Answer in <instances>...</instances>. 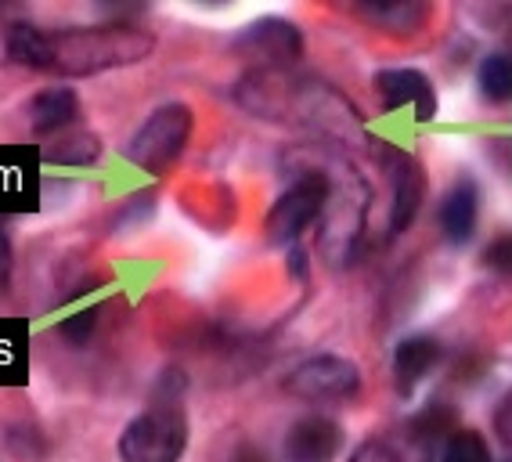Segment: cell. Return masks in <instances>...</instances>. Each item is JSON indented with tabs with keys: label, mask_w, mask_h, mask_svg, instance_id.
Returning <instances> with one entry per match:
<instances>
[{
	"label": "cell",
	"mask_w": 512,
	"mask_h": 462,
	"mask_svg": "<svg viewBox=\"0 0 512 462\" xmlns=\"http://www.w3.org/2000/svg\"><path fill=\"white\" fill-rule=\"evenodd\" d=\"M156 37L134 22H105V26L55 29L15 26L8 33V55L15 65L55 76H98L123 65H138L152 55Z\"/></svg>",
	"instance_id": "6da1fadb"
},
{
	"label": "cell",
	"mask_w": 512,
	"mask_h": 462,
	"mask_svg": "<svg viewBox=\"0 0 512 462\" xmlns=\"http://www.w3.org/2000/svg\"><path fill=\"white\" fill-rule=\"evenodd\" d=\"M238 102L264 120H293L311 123V127L318 123V127H332L343 138L350 130H361L357 112L339 94H332L325 84H314V80H289L285 84L282 73H249L238 84Z\"/></svg>",
	"instance_id": "7a4b0ae2"
},
{
	"label": "cell",
	"mask_w": 512,
	"mask_h": 462,
	"mask_svg": "<svg viewBox=\"0 0 512 462\" xmlns=\"http://www.w3.org/2000/svg\"><path fill=\"white\" fill-rule=\"evenodd\" d=\"M188 448V416L177 401H156L119 434L123 462H181Z\"/></svg>",
	"instance_id": "3957f363"
},
{
	"label": "cell",
	"mask_w": 512,
	"mask_h": 462,
	"mask_svg": "<svg viewBox=\"0 0 512 462\" xmlns=\"http://www.w3.org/2000/svg\"><path fill=\"white\" fill-rule=\"evenodd\" d=\"M332 177L325 170H300L293 185L278 195V203L267 213V239L275 246H293L303 231L318 221L332 203Z\"/></svg>",
	"instance_id": "277c9868"
},
{
	"label": "cell",
	"mask_w": 512,
	"mask_h": 462,
	"mask_svg": "<svg viewBox=\"0 0 512 462\" xmlns=\"http://www.w3.org/2000/svg\"><path fill=\"white\" fill-rule=\"evenodd\" d=\"M195 130V112L181 102H170L156 109L141 123V130L130 138L127 159L145 174H163L170 163L184 152Z\"/></svg>",
	"instance_id": "5b68a950"
},
{
	"label": "cell",
	"mask_w": 512,
	"mask_h": 462,
	"mask_svg": "<svg viewBox=\"0 0 512 462\" xmlns=\"http://www.w3.org/2000/svg\"><path fill=\"white\" fill-rule=\"evenodd\" d=\"M285 390L300 401H347L361 390V372L350 358L318 354L285 376Z\"/></svg>",
	"instance_id": "8992f818"
},
{
	"label": "cell",
	"mask_w": 512,
	"mask_h": 462,
	"mask_svg": "<svg viewBox=\"0 0 512 462\" xmlns=\"http://www.w3.org/2000/svg\"><path fill=\"white\" fill-rule=\"evenodd\" d=\"M235 51L256 65V73H285V65L303 58V37L293 22L260 19L238 33Z\"/></svg>",
	"instance_id": "52a82bcc"
},
{
	"label": "cell",
	"mask_w": 512,
	"mask_h": 462,
	"mask_svg": "<svg viewBox=\"0 0 512 462\" xmlns=\"http://www.w3.org/2000/svg\"><path fill=\"white\" fill-rule=\"evenodd\" d=\"M375 91L386 112L412 109L419 123H430L437 116V94H433L430 76L419 69H383L375 76Z\"/></svg>",
	"instance_id": "ba28073f"
},
{
	"label": "cell",
	"mask_w": 512,
	"mask_h": 462,
	"mask_svg": "<svg viewBox=\"0 0 512 462\" xmlns=\"http://www.w3.org/2000/svg\"><path fill=\"white\" fill-rule=\"evenodd\" d=\"M343 448V430L329 416H307L285 434V462H336Z\"/></svg>",
	"instance_id": "9c48e42d"
},
{
	"label": "cell",
	"mask_w": 512,
	"mask_h": 462,
	"mask_svg": "<svg viewBox=\"0 0 512 462\" xmlns=\"http://www.w3.org/2000/svg\"><path fill=\"white\" fill-rule=\"evenodd\" d=\"M386 174H390V188H394V203H390V235L408 231L415 221V213L422 206V170L408 152H394L386 148Z\"/></svg>",
	"instance_id": "30bf717a"
},
{
	"label": "cell",
	"mask_w": 512,
	"mask_h": 462,
	"mask_svg": "<svg viewBox=\"0 0 512 462\" xmlns=\"http://www.w3.org/2000/svg\"><path fill=\"white\" fill-rule=\"evenodd\" d=\"M476 217H480V192L469 177L455 181L444 195V203H440V228L448 235V242H469L476 231Z\"/></svg>",
	"instance_id": "8fae6325"
},
{
	"label": "cell",
	"mask_w": 512,
	"mask_h": 462,
	"mask_svg": "<svg viewBox=\"0 0 512 462\" xmlns=\"http://www.w3.org/2000/svg\"><path fill=\"white\" fill-rule=\"evenodd\" d=\"M440 361V343L433 336H408L397 343L394 351V376L401 394H412L422 379L430 376L433 365Z\"/></svg>",
	"instance_id": "7c38bea8"
},
{
	"label": "cell",
	"mask_w": 512,
	"mask_h": 462,
	"mask_svg": "<svg viewBox=\"0 0 512 462\" xmlns=\"http://www.w3.org/2000/svg\"><path fill=\"white\" fill-rule=\"evenodd\" d=\"M80 116V98L69 87H47L29 102V127L33 134H58Z\"/></svg>",
	"instance_id": "4fadbf2b"
},
{
	"label": "cell",
	"mask_w": 512,
	"mask_h": 462,
	"mask_svg": "<svg viewBox=\"0 0 512 462\" xmlns=\"http://www.w3.org/2000/svg\"><path fill=\"white\" fill-rule=\"evenodd\" d=\"M357 15L386 33H415L422 22L430 19V4H415V0H379V4H361Z\"/></svg>",
	"instance_id": "5bb4252c"
},
{
	"label": "cell",
	"mask_w": 512,
	"mask_h": 462,
	"mask_svg": "<svg viewBox=\"0 0 512 462\" xmlns=\"http://www.w3.org/2000/svg\"><path fill=\"white\" fill-rule=\"evenodd\" d=\"M98 156H101V145L94 134H69V138L44 148V159L47 163H58V167H91Z\"/></svg>",
	"instance_id": "9a60e30c"
},
{
	"label": "cell",
	"mask_w": 512,
	"mask_h": 462,
	"mask_svg": "<svg viewBox=\"0 0 512 462\" xmlns=\"http://www.w3.org/2000/svg\"><path fill=\"white\" fill-rule=\"evenodd\" d=\"M455 434V416L448 405H430L422 416L412 419V441L415 444H437L440 437Z\"/></svg>",
	"instance_id": "2e32d148"
},
{
	"label": "cell",
	"mask_w": 512,
	"mask_h": 462,
	"mask_svg": "<svg viewBox=\"0 0 512 462\" xmlns=\"http://www.w3.org/2000/svg\"><path fill=\"white\" fill-rule=\"evenodd\" d=\"M480 91H484L487 102H509L512 91V62L505 55H491L480 65Z\"/></svg>",
	"instance_id": "e0dca14e"
},
{
	"label": "cell",
	"mask_w": 512,
	"mask_h": 462,
	"mask_svg": "<svg viewBox=\"0 0 512 462\" xmlns=\"http://www.w3.org/2000/svg\"><path fill=\"white\" fill-rule=\"evenodd\" d=\"M440 462H491L487 441L476 430H455L444 441V459Z\"/></svg>",
	"instance_id": "ac0fdd59"
},
{
	"label": "cell",
	"mask_w": 512,
	"mask_h": 462,
	"mask_svg": "<svg viewBox=\"0 0 512 462\" xmlns=\"http://www.w3.org/2000/svg\"><path fill=\"white\" fill-rule=\"evenodd\" d=\"M94 325H98V311H94V307H87V311H76V315L62 318V325H58V336H62V340H69L73 347H83V343L91 340Z\"/></svg>",
	"instance_id": "d6986e66"
},
{
	"label": "cell",
	"mask_w": 512,
	"mask_h": 462,
	"mask_svg": "<svg viewBox=\"0 0 512 462\" xmlns=\"http://www.w3.org/2000/svg\"><path fill=\"white\" fill-rule=\"evenodd\" d=\"M484 264L491 271H502V275H512V231L498 235L484 250Z\"/></svg>",
	"instance_id": "ffe728a7"
},
{
	"label": "cell",
	"mask_w": 512,
	"mask_h": 462,
	"mask_svg": "<svg viewBox=\"0 0 512 462\" xmlns=\"http://www.w3.org/2000/svg\"><path fill=\"white\" fill-rule=\"evenodd\" d=\"M350 462H404V459H401V452H397L394 444H386V441H365L354 455H350Z\"/></svg>",
	"instance_id": "44dd1931"
},
{
	"label": "cell",
	"mask_w": 512,
	"mask_h": 462,
	"mask_svg": "<svg viewBox=\"0 0 512 462\" xmlns=\"http://www.w3.org/2000/svg\"><path fill=\"white\" fill-rule=\"evenodd\" d=\"M494 434L512 448V390L498 401V408H494Z\"/></svg>",
	"instance_id": "7402d4cb"
},
{
	"label": "cell",
	"mask_w": 512,
	"mask_h": 462,
	"mask_svg": "<svg viewBox=\"0 0 512 462\" xmlns=\"http://www.w3.org/2000/svg\"><path fill=\"white\" fill-rule=\"evenodd\" d=\"M8 268H11V242L0 228V286H4V278H8Z\"/></svg>",
	"instance_id": "603a6c76"
}]
</instances>
